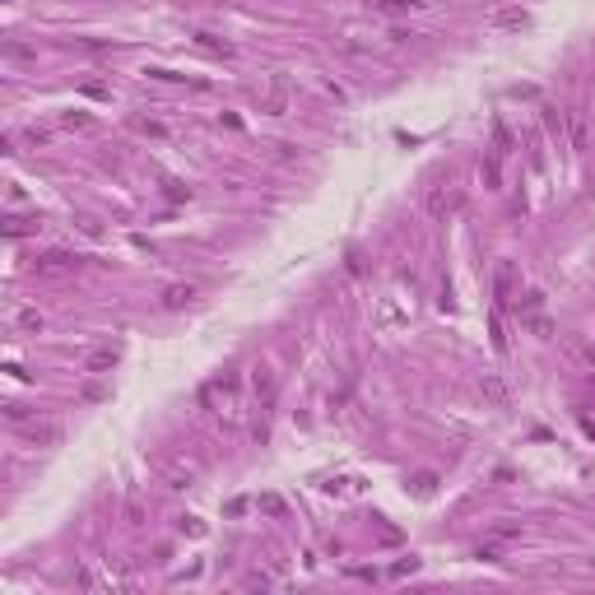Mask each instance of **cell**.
Wrapping results in <instances>:
<instances>
[{
    "label": "cell",
    "mask_w": 595,
    "mask_h": 595,
    "mask_svg": "<svg viewBox=\"0 0 595 595\" xmlns=\"http://www.w3.org/2000/svg\"><path fill=\"white\" fill-rule=\"evenodd\" d=\"M540 302H544V293H540V288H531L526 298H517V307H521V312H540Z\"/></svg>",
    "instance_id": "cell-18"
},
{
    "label": "cell",
    "mask_w": 595,
    "mask_h": 595,
    "mask_svg": "<svg viewBox=\"0 0 595 595\" xmlns=\"http://www.w3.org/2000/svg\"><path fill=\"white\" fill-rule=\"evenodd\" d=\"M251 386H256V395H261V400H270V395H275V381H270V372H266V368H256Z\"/></svg>",
    "instance_id": "cell-12"
},
{
    "label": "cell",
    "mask_w": 595,
    "mask_h": 595,
    "mask_svg": "<svg viewBox=\"0 0 595 595\" xmlns=\"http://www.w3.org/2000/svg\"><path fill=\"white\" fill-rule=\"evenodd\" d=\"M37 228V219H5V233L10 237H24V233H33Z\"/></svg>",
    "instance_id": "cell-14"
},
{
    "label": "cell",
    "mask_w": 595,
    "mask_h": 595,
    "mask_svg": "<svg viewBox=\"0 0 595 595\" xmlns=\"http://www.w3.org/2000/svg\"><path fill=\"white\" fill-rule=\"evenodd\" d=\"M540 112H544V126L553 130V135H563V130H567V117L558 107H540Z\"/></svg>",
    "instance_id": "cell-13"
},
{
    "label": "cell",
    "mask_w": 595,
    "mask_h": 595,
    "mask_svg": "<svg viewBox=\"0 0 595 595\" xmlns=\"http://www.w3.org/2000/svg\"><path fill=\"white\" fill-rule=\"evenodd\" d=\"M479 395H484L488 405H507V400H512V391H507V381H502L498 372H484V377H479Z\"/></svg>",
    "instance_id": "cell-5"
},
{
    "label": "cell",
    "mask_w": 595,
    "mask_h": 595,
    "mask_svg": "<svg viewBox=\"0 0 595 595\" xmlns=\"http://www.w3.org/2000/svg\"><path fill=\"white\" fill-rule=\"evenodd\" d=\"M586 433H591V438H595V419H586Z\"/></svg>",
    "instance_id": "cell-28"
},
{
    "label": "cell",
    "mask_w": 595,
    "mask_h": 595,
    "mask_svg": "<svg viewBox=\"0 0 595 595\" xmlns=\"http://www.w3.org/2000/svg\"><path fill=\"white\" fill-rule=\"evenodd\" d=\"M112 368H117V349H94V354H89V359H84V372H112Z\"/></svg>",
    "instance_id": "cell-7"
},
{
    "label": "cell",
    "mask_w": 595,
    "mask_h": 595,
    "mask_svg": "<svg viewBox=\"0 0 595 595\" xmlns=\"http://www.w3.org/2000/svg\"><path fill=\"white\" fill-rule=\"evenodd\" d=\"M5 56H15V61H33V51L19 47V42H10V47H5Z\"/></svg>",
    "instance_id": "cell-24"
},
{
    "label": "cell",
    "mask_w": 595,
    "mask_h": 595,
    "mask_svg": "<svg viewBox=\"0 0 595 595\" xmlns=\"http://www.w3.org/2000/svg\"><path fill=\"white\" fill-rule=\"evenodd\" d=\"M28 438H33V442H56V438H61V433H56V428H51V423H47V428H33Z\"/></svg>",
    "instance_id": "cell-23"
},
{
    "label": "cell",
    "mask_w": 595,
    "mask_h": 595,
    "mask_svg": "<svg viewBox=\"0 0 595 595\" xmlns=\"http://www.w3.org/2000/svg\"><path fill=\"white\" fill-rule=\"evenodd\" d=\"M261 512H266V517H284V498L279 493H266V498H261Z\"/></svg>",
    "instance_id": "cell-17"
},
{
    "label": "cell",
    "mask_w": 595,
    "mask_h": 595,
    "mask_svg": "<svg viewBox=\"0 0 595 595\" xmlns=\"http://www.w3.org/2000/svg\"><path fill=\"white\" fill-rule=\"evenodd\" d=\"M163 191H168V200H187L191 187H182V182H163Z\"/></svg>",
    "instance_id": "cell-22"
},
{
    "label": "cell",
    "mask_w": 595,
    "mask_h": 595,
    "mask_svg": "<svg viewBox=\"0 0 595 595\" xmlns=\"http://www.w3.org/2000/svg\"><path fill=\"white\" fill-rule=\"evenodd\" d=\"M567 140H572V149H586V117L581 112H567Z\"/></svg>",
    "instance_id": "cell-8"
},
{
    "label": "cell",
    "mask_w": 595,
    "mask_h": 595,
    "mask_svg": "<svg viewBox=\"0 0 595 595\" xmlns=\"http://www.w3.org/2000/svg\"><path fill=\"white\" fill-rule=\"evenodd\" d=\"M479 177H484V187H493V191L502 187V168H498V154H493V158H484V163H479Z\"/></svg>",
    "instance_id": "cell-10"
},
{
    "label": "cell",
    "mask_w": 595,
    "mask_h": 595,
    "mask_svg": "<svg viewBox=\"0 0 595 595\" xmlns=\"http://www.w3.org/2000/svg\"><path fill=\"white\" fill-rule=\"evenodd\" d=\"M581 359H586V363L595 368V345H586V349H581Z\"/></svg>",
    "instance_id": "cell-27"
},
{
    "label": "cell",
    "mask_w": 595,
    "mask_h": 595,
    "mask_svg": "<svg viewBox=\"0 0 595 595\" xmlns=\"http://www.w3.org/2000/svg\"><path fill=\"white\" fill-rule=\"evenodd\" d=\"M460 209V191H428V214L433 219H447V214H456Z\"/></svg>",
    "instance_id": "cell-4"
},
{
    "label": "cell",
    "mask_w": 595,
    "mask_h": 595,
    "mask_svg": "<svg viewBox=\"0 0 595 595\" xmlns=\"http://www.w3.org/2000/svg\"><path fill=\"white\" fill-rule=\"evenodd\" d=\"M261 107H266L270 117H284V112H288V84H284V75L270 79V89H266V98H261Z\"/></svg>",
    "instance_id": "cell-3"
},
{
    "label": "cell",
    "mask_w": 595,
    "mask_h": 595,
    "mask_svg": "<svg viewBox=\"0 0 595 595\" xmlns=\"http://www.w3.org/2000/svg\"><path fill=\"white\" fill-rule=\"evenodd\" d=\"M377 10H414V5H423V0H372Z\"/></svg>",
    "instance_id": "cell-21"
},
{
    "label": "cell",
    "mask_w": 595,
    "mask_h": 595,
    "mask_svg": "<svg viewBox=\"0 0 595 595\" xmlns=\"http://www.w3.org/2000/svg\"><path fill=\"white\" fill-rule=\"evenodd\" d=\"M526 326H531L535 335H540V340H553V321H549V316H531Z\"/></svg>",
    "instance_id": "cell-16"
},
{
    "label": "cell",
    "mask_w": 595,
    "mask_h": 595,
    "mask_svg": "<svg viewBox=\"0 0 595 595\" xmlns=\"http://www.w3.org/2000/svg\"><path fill=\"white\" fill-rule=\"evenodd\" d=\"M5 419H15V423H24V419H28V409H24V405H5Z\"/></svg>",
    "instance_id": "cell-25"
},
{
    "label": "cell",
    "mask_w": 595,
    "mask_h": 595,
    "mask_svg": "<svg viewBox=\"0 0 595 595\" xmlns=\"http://www.w3.org/2000/svg\"><path fill=\"white\" fill-rule=\"evenodd\" d=\"M61 126H65V130H84V126H89V117H84V112H65Z\"/></svg>",
    "instance_id": "cell-20"
},
{
    "label": "cell",
    "mask_w": 595,
    "mask_h": 595,
    "mask_svg": "<svg viewBox=\"0 0 595 595\" xmlns=\"http://www.w3.org/2000/svg\"><path fill=\"white\" fill-rule=\"evenodd\" d=\"M75 270H79V256H70V251H42L33 261V275H42V279H61V275H75Z\"/></svg>",
    "instance_id": "cell-1"
},
{
    "label": "cell",
    "mask_w": 595,
    "mask_h": 595,
    "mask_svg": "<svg viewBox=\"0 0 595 595\" xmlns=\"http://www.w3.org/2000/svg\"><path fill=\"white\" fill-rule=\"evenodd\" d=\"M47 321H42V312H19V330H42Z\"/></svg>",
    "instance_id": "cell-19"
},
{
    "label": "cell",
    "mask_w": 595,
    "mask_h": 595,
    "mask_svg": "<svg viewBox=\"0 0 595 595\" xmlns=\"http://www.w3.org/2000/svg\"><path fill=\"white\" fill-rule=\"evenodd\" d=\"M493 144H498V149H493V154H512V130H507V126L502 121H493Z\"/></svg>",
    "instance_id": "cell-11"
},
{
    "label": "cell",
    "mask_w": 595,
    "mask_h": 595,
    "mask_svg": "<svg viewBox=\"0 0 595 595\" xmlns=\"http://www.w3.org/2000/svg\"><path fill=\"white\" fill-rule=\"evenodd\" d=\"M28 140H33V144H47V140H51V130H42V126H33V130H28Z\"/></svg>",
    "instance_id": "cell-26"
},
{
    "label": "cell",
    "mask_w": 595,
    "mask_h": 595,
    "mask_svg": "<svg viewBox=\"0 0 595 595\" xmlns=\"http://www.w3.org/2000/svg\"><path fill=\"white\" fill-rule=\"evenodd\" d=\"M191 298H196V288H191V284H173V288H163V307H168V312H182Z\"/></svg>",
    "instance_id": "cell-6"
},
{
    "label": "cell",
    "mask_w": 595,
    "mask_h": 595,
    "mask_svg": "<svg viewBox=\"0 0 595 595\" xmlns=\"http://www.w3.org/2000/svg\"><path fill=\"white\" fill-rule=\"evenodd\" d=\"M196 42H200L205 51H219V56H233V47H228V42H219V37H209V33H200Z\"/></svg>",
    "instance_id": "cell-15"
},
{
    "label": "cell",
    "mask_w": 595,
    "mask_h": 595,
    "mask_svg": "<svg viewBox=\"0 0 595 595\" xmlns=\"http://www.w3.org/2000/svg\"><path fill=\"white\" fill-rule=\"evenodd\" d=\"M493 24H498V28H526V24H531V15H526V10H498V15H493Z\"/></svg>",
    "instance_id": "cell-9"
},
{
    "label": "cell",
    "mask_w": 595,
    "mask_h": 595,
    "mask_svg": "<svg viewBox=\"0 0 595 595\" xmlns=\"http://www.w3.org/2000/svg\"><path fill=\"white\" fill-rule=\"evenodd\" d=\"M493 293H498V307L517 302V261H498V270H493Z\"/></svg>",
    "instance_id": "cell-2"
}]
</instances>
